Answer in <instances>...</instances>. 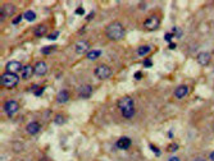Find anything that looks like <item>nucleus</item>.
<instances>
[{
	"label": "nucleus",
	"instance_id": "obj_1",
	"mask_svg": "<svg viewBox=\"0 0 214 161\" xmlns=\"http://www.w3.org/2000/svg\"><path fill=\"white\" fill-rule=\"evenodd\" d=\"M105 33L108 36V38H110L113 41H119L124 37L126 31H124V27L122 26V23L119 22H112L106 26L105 28Z\"/></svg>",
	"mask_w": 214,
	"mask_h": 161
},
{
	"label": "nucleus",
	"instance_id": "obj_2",
	"mask_svg": "<svg viewBox=\"0 0 214 161\" xmlns=\"http://www.w3.org/2000/svg\"><path fill=\"white\" fill-rule=\"evenodd\" d=\"M118 107H119L122 115L126 119H131L135 115V104L130 96H124L118 101Z\"/></svg>",
	"mask_w": 214,
	"mask_h": 161
},
{
	"label": "nucleus",
	"instance_id": "obj_3",
	"mask_svg": "<svg viewBox=\"0 0 214 161\" xmlns=\"http://www.w3.org/2000/svg\"><path fill=\"white\" fill-rule=\"evenodd\" d=\"M18 82H19L18 76L14 74V73H9V72L4 73L1 77H0V83H1V86H3V87H5V88L16 87V86L18 85Z\"/></svg>",
	"mask_w": 214,
	"mask_h": 161
},
{
	"label": "nucleus",
	"instance_id": "obj_4",
	"mask_svg": "<svg viewBox=\"0 0 214 161\" xmlns=\"http://www.w3.org/2000/svg\"><path fill=\"white\" fill-rule=\"evenodd\" d=\"M95 76L99 79H106L112 76V69L108 65L102 64V65H99V67H96V69H95Z\"/></svg>",
	"mask_w": 214,
	"mask_h": 161
},
{
	"label": "nucleus",
	"instance_id": "obj_5",
	"mask_svg": "<svg viewBox=\"0 0 214 161\" xmlns=\"http://www.w3.org/2000/svg\"><path fill=\"white\" fill-rule=\"evenodd\" d=\"M19 110V104L16 100H8L4 105V111L8 116H13Z\"/></svg>",
	"mask_w": 214,
	"mask_h": 161
},
{
	"label": "nucleus",
	"instance_id": "obj_6",
	"mask_svg": "<svg viewBox=\"0 0 214 161\" xmlns=\"http://www.w3.org/2000/svg\"><path fill=\"white\" fill-rule=\"evenodd\" d=\"M160 25V19L158 16H150L147 18L146 20L144 22V27L147 29H150V31H154V29H156Z\"/></svg>",
	"mask_w": 214,
	"mask_h": 161
},
{
	"label": "nucleus",
	"instance_id": "obj_7",
	"mask_svg": "<svg viewBox=\"0 0 214 161\" xmlns=\"http://www.w3.org/2000/svg\"><path fill=\"white\" fill-rule=\"evenodd\" d=\"M75 50L77 54H85L90 51V42L87 40H81L75 45Z\"/></svg>",
	"mask_w": 214,
	"mask_h": 161
},
{
	"label": "nucleus",
	"instance_id": "obj_8",
	"mask_svg": "<svg viewBox=\"0 0 214 161\" xmlns=\"http://www.w3.org/2000/svg\"><path fill=\"white\" fill-rule=\"evenodd\" d=\"M47 72V64L45 61H37L34 67V73L36 76H44Z\"/></svg>",
	"mask_w": 214,
	"mask_h": 161
},
{
	"label": "nucleus",
	"instance_id": "obj_9",
	"mask_svg": "<svg viewBox=\"0 0 214 161\" xmlns=\"http://www.w3.org/2000/svg\"><path fill=\"white\" fill-rule=\"evenodd\" d=\"M5 68H7V72H9V73H14V74H17V72H19L21 69H23L22 64H21L19 61H17V60L9 61Z\"/></svg>",
	"mask_w": 214,
	"mask_h": 161
},
{
	"label": "nucleus",
	"instance_id": "obj_10",
	"mask_svg": "<svg viewBox=\"0 0 214 161\" xmlns=\"http://www.w3.org/2000/svg\"><path fill=\"white\" fill-rule=\"evenodd\" d=\"M78 95L81 98H88L93 95V86L90 85H84L80 87V91H78Z\"/></svg>",
	"mask_w": 214,
	"mask_h": 161
},
{
	"label": "nucleus",
	"instance_id": "obj_11",
	"mask_svg": "<svg viewBox=\"0 0 214 161\" xmlns=\"http://www.w3.org/2000/svg\"><path fill=\"white\" fill-rule=\"evenodd\" d=\"M41 129V125L37 123V121H31V123L27 124V127H26V132L28 134H31V136H35V134H37L40 132Z\"/></svg>",
	"mask_w": 214,
	"mask_h": 161
},
{
	"label": "nucleus",
	"instance_id": "obj_12",
	"mask_svg": "<svg viewBox=\"0 0 214 161\" xmlns=\"http://www.w3.org/2000/svg\"><path fill=\"white\" fill-rule=\"evenodd\" d=\"M115 146H117V148H119V150H127L131 146V139L128 137H121L117 141V143H115Z\"/></svg>",
	"mask_w": 214,
	"mask_h": 161
},
{
	"label": "nucleus",
	"instance_id": "obj_13",
	"mask_svg": "<svg viewBox=\"0 0 214 161\" xmlns=\"http://www.w3.org/2000/svg\"><path fill=\"white\" fill-rule=\"evenodd\" d=\"M189 86L186 85H182V86H178L176 88V91H174V96L177 98H183L185 96H187V93H189Z\"/></svg>",
	"mask_w": 214,
	"mask_h": 161
},
{
	"label": "nucleus",
	"instance_id": "obj_14",
	"mask_svg": "<svg viewBox=\"0 0 214 161\" xmlns=\"http://www.w3.org/2000/svg\"><path fill=\"white\" fill-rule=\"evenodd\" d=\"M210 61V54L206 51H203L198 55V63L200 65H208Z\"/></svg>",
	"mask_w": 214,
	"mask_h": 161
},
{
	"label": "nucleus",
	"instance_id": "obj_15",
	"mask_svg": "<svg viewBox=\"0 0 214 161\" xmlns=\"http://www.w3.org/2000/svg\"><path fill=\"white\" fill-rule=\"evenodd\" d=\"M68 100H69V93H68V91H65V89H62V91L56 95V102L58 104H65V102H68Z\"/></svg>",
	"mask_w": 214,
	"mask_h": 161
},
{
	"label": "nucleus",
	"instance_id": "obj_16",
	"mask_svg": "<svg viewBox=\"0 0 214 161\" xmlns=\"http://www.w3.org/2000/svg\"><path fill=\"white\" fill-rule=\"evenodd\" d=\"M46 31H47V28H46L45 25H38V26L35 27L34 35L36 36V37H43V36L46 33Z\"/></svg>",
	"mask_w": 214,
	"mask_h": 161
},
{
	"label": "nucleus",
	"instance_id": "obj_17",
	"mask_svg": "<svg viewBox=\"0 0 214 161\" xmlns=\"http://www.w3.org/2000/svg\"><path fill=\"white\" fill-rule=\"evenodd\" d=\"M14 10H16L14 5H4L1 8V20L5 18V16H10L12 13H14Z\"/></svg>",
	"mask_w": 214,
	"mask_h": 161
},
{
	"label": "nucleus",
	"instance_id": "obj_18",
	"mask_svg": "<svg viewBox=\"0 0 214 161\" xmlns=\"http://www.w3.org/2000/svg\"><path fill=\"white\" fill-rule=\"evenodd\" d=\"M32 74H34V67H31V65H25L22 69V78L28 79Z\"/></svg>",
	"mask_w": 214,
	"mask_h": 161
},
{
	"label": "nucleus",
	"instance_id": "obj_19",
	"mask_svg": "<svg viewBox=\"0 0 214 161\" xmlns=\"http://www.w3.org/2000/svg\"><path fill=\"white\" fill-rule=\"evenodd\" d=\"M150 50H151V47L149 46V45H142V46L137 47V55L139 56H145L150 53Z\"/></svg>",
	"mask_w": 214,
	"mask_h": 161
},
{
	"label": "nucleus",
	"instance_id": "obj_20",
	"mask_svg": "<svg viewBox=\"0 0 214 161\" xmlns=\"http://www.w3.org/2000/svg\"><path fill=\"white\" fill-rule=\"evenodd\" d=\"M100 55H102V51H100V50H90V51L87 53V59L88 60H96Z\"/></svg>",
	"mask_w": 214,
	"mask_h": 161
},
{
	"label": "nucleus",
	"instance_id": "obj_21",
	"mask_svg": "<svg viewBox=\"0 0 214 161\" xmlns=\"http://www.w3.org/2000/svg\"><path fill=\"white\" fill-rule=\"evenodd\" d=\"M23 17H25V19L27 20V22H34V20L36 19V13H35L34 10H27V12H25Z\"/></svg>",
	"mask_w": 214,
	"mask_h": 161
},
{
	"label": "nucleus",
	"instance_id": "obj_22",
	"mask_svg": "<svg viewBox=\"0 0 214 161\" xmlns=\"http://www.w3.org/2000/svg\"><path fill=\"white\" fill-rule=\"evenodd\" d=\"M54 123H55V124H58V125L64 124V123H65V116H64L63 114H58V115H55V118H54Z\"/></svg>",
	"mask_w": 214,
	"mask_h": 161
},
{
	"label": "nucleus",
	"instance_id": "obj_23",
	"mask_svg": "<svg viewBox=\"0 0 214 161\" xmlns=\"http://www.w3.org/2000/svg\"><path fill=\"white\" fill-rule=\"evenodd\" d=\"M54 49H55V46H45L43 50H41V53L45 54V55H47V54H50Z\"/></svg>",
	"mask_w": 214,
	"mask_h": 161
},
{
	"label": "nucleus",
	"instance_id": "obj_24",
	"mask_svg": "<svg viewBox=\"0 0 214 161\" xmlns=\"http://www.w3.org/2000/svg\"><path fill=\"white\" fill-rule=\"evenodd\" d=\"M177 150H178V145H177V143H171V145L168 146V151L169 152H174Z\"/></svg>",
	"mask_w": 214,
	"mask_h": 161
},
{
	"label": "nucleus",
	"instance_id": "obj_25",
	"mask_svg": "<svg viewBox=\"0 0 214 161\" xmlns=\"http://www.w3.org/2000/svg\"><path fill=\"white\" fill-rule=\"evenodd\" d=\"M150 148H151V151H153L154 153H156V155H158V156L160 155V151H159V148H158V147H155V146H154V145H150Z\"/></svg>",
	"mask_w": 214,
	"mask_h": 161
},
{
	"label": "nucleus",
	"instance_id": "obj_26",
	"mask_svg": "<svg viewBox=\"0 0 214 161\" xmlns=\"http://www.w3.org/2000/svg\"><path fill=\"white\" fill-rule=\"evenodd\" d=\"M58 36H59V32L56 31V32H54V33H51V35H49V40H56V38H58Z\"/></svg>",
	"mask_w": 214,
	"mask_h": 161
},
{
	"label": "nucleus",
	"instance_id": "obj_27",
	"mask_svg": "<svg viewBox=\"0 0 214 161\" xmlns=\"http://www.w3.org/2000/svg\"><path fill=\"white\" fill-rule=\"evenodd\" d=\"M172 37H173V35H172V33H165V36H164V40H165V41H168V42L171 44Z\"/></svg>",
	"mask_w": 214,
	"mask_h": 161
},
{
	"label": "nucleus",
	"instance_id": "obj_28",
	"mask_svg": "<svg viewBox=\"0 0 214 161\" xmlns=\"http://www.w3.org/2000/svg\"><path fill=\"white\" fill-rule=\"evenodd\" d=\"M22 18H25V17L22 16V14H21V16H17V18H14V19H13V23H14V25H17V23H19V20L22 19Z\"/></svg>",
	"mask_w": 214,
	"mask_h": 161
},
{
	"label": "nucleus",
	"instance_id": "obj_29",
	"mask_svg": "<svg viewBox=\"0 0 214 161\" xmlns=\"http://www.w3.org/2000/svg\"><path fill=\"white\" fill-rule=\"evenodd\" d=\"M43 92H44V87H40V88H38V89H37V91H36V92H35V93H36V95H37V96H40V95H41V93H43Z\"/></svg>",
	"mask_w": 214,
	"mask_h": 161
},
{
	"label": "nucleus",
	"instance_id": "obj_30",
	"mask_svg": "<svg viewBox=\"0 0 214 161\" xmlns=\"http://www.w3.org/2000/svg\"><path fill=\"white\" fill-rule=\"evenodd\" d=\"M141 76H142L141 72H137V73H135V78H136V79H141Z\"/></svg>",
	"mask_w": 214,
	"mask_h": 161
},
{
	"label": "nucleus",
	"instance_id": "obj_31",
	"mask_svg": "<svg viewBox=\"0 0 214 161\" xmlns=\"http://www.w3.org/2000/svg\"><path fill=\"white\" fill-rule=\"evenodd\" d=\"M76 13H77V14H84V13H85V10H84L82 8H78V9L76 10Z\"/></svg>",
	"mask_w": 214,
	"mask_h": 161
},
{
	"label": "nucleus",
	"instance_id": "obj_32",
	"mask_svg": "<svg viewBox=\"0 0 214 161\" xmlns=\"http://www.w3.org/2000/svg\"><path fill=\"white\" fill-rule=\"evenodd\" d=\"M144 65H145V67H151V60H145Z\"/></svg>",
	"mask_w": 214,
	"mask_h": 161
},
{
	"label": "nucleus",
	"instance_id": "obj_33",
	"mask_svg": "<svg viewBox=\"0 0 214 161\" xmlns=\"http://www.w3.org/2000/svg\"><path fill=\"white\" fill-rule=\"evenodd\" d=\"M168 161H180V159H178L177 156H172V157H171V159H169Z\"/></svg>",
	"mask_w": 214,
	"mask_h": 161
},
{
	"label": "nucleus",
	"instance_id": "obj_34",
	"mask_svg": "<svg viewBox=\"0 0 214 161\" xmlns=\"http://www.w3.org/2000/svg\"><path fill=\"white\" fill-rule=\"evenodd\" d=\"M174 47H176V44H173V42H171V44H169V49H172V50H173Z\"/></svg>",
	"mask_w": 214,
	"mask_h": 161
},
{
	"label": "nucleus",
	"instance_id": "obj_35",
	"mask_svg": "<svg viewBox=\"0 0 214 161\" xmlns=\"http://www.w3.org/2000/svg\"><path fill=\"white\" fill-rule=\"evenodd\" d=\"M209 159H210V160H212V161H214V151H213V152H212V153H210V155H209Z\"/></svg>",
	"mask_w": 214,
	"mask_h": 161
},
{
	"label": "nucleus",
	"instance_id": "obj_36",
	"mask_svg": "<svg viewBox=\"0 0 214 161\" xmlns=\"http://www.w3.org/2000/svg\"><path fill=\"white\" fill-rule=\"evenodd\" d=\"M195 161H206V160L204 157H198V159H195Z\"/></svg>",
	"mask_w": 214,
	"mask_h": 161
},
{
	"label": "nucleus",
	"instance_id": "obj_37",
	"mask_svg": "<svg viewBox=\"0 0 214 161\" xmlns=\"http://www.w3.org/2000/svg\"><path fill=\"white\" fill-rule=\"evenodd\" d=\"M38 161H47V159H45V157H43V159H40Z\"/></svg>",
	"mask_w": 214,
	"mask_h": 161
}]
</instances>
